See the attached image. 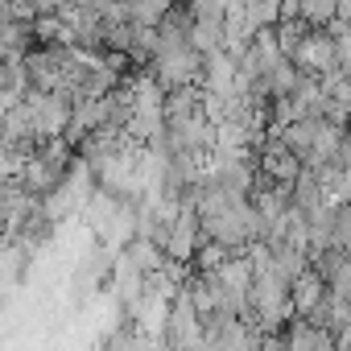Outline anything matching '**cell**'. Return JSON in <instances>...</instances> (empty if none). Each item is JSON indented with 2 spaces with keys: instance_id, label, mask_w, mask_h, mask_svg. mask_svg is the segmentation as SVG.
I'll list each match as a JSON object with an SVG mask.
<instances>
[{
  "instance_id": "cell-1",
  "label": "cell",
  "mask_w": 351,
  "mask_h": 351,
  "mask_svg": "<svg viewBox=\"0 0 351 351\" xmlns=\"http://www.w3.org/2000/svg\"><path fill=\"white\" fill-rule=\"evenodd\" d=\"M75 165V149L66 141H46L38 153H29L21 161V173H17V182L34 195V199H46L54 195L62 182H66V173Z\"/></svg>"
},
{
  "instance_id": "cell-2",
  "label": "cell",
  "mask_w": 351,
  "mask_h": 351,
  "mask_svg": "<svg viewBox=\"0 0 351 351\" xmlns=\"http://www.w3.org/2000/svg\"><path fill=\"white\" fill-rule=\"evenodd\" d=\"M161 91H178V87H199L203 83V54H195L186 42H161L157 38V58L145 66Z\"/></svg>"
},
{
  "instance_id": "cell-3",
  "label": "cell",
  "mask_w": 351,
  "mask_h": 351,
  "mask_svg": "<svg viewBox=\"0 0 351 351\" xmlns=\"http://www.w3.org/2000/svg\"><path fill=\"white\" fill-rule=\"evenodd\" d=\"M223 9L228 5H191V29H186V46L203 58L228 50V34H223Z\"/></svg>"
},
{
  "instance_id": "cell-4",
  "label": "cell",
  "mask_w": 351,
  "mask_h": 351,
  "mask_svg": "<svg viewBox=\"0 0 351 351\" xmlns=\"http://www.w3.org/2000/svg\"><path fill=\"white\" fill-rule=\"evenodd\" d=\"M289 66H293L302 79H326V75L339 71V46H335L322 29H310V34L302 38V46L293 50Z\"/></svg>"
},
{
  "instance_id": "cell-5",
  "label": "cell",
  "mask_w": 351,
  "mask_h": 351,
  "mask_svg": "<svg viewBox=\"0 0 351 351\" xmlns=\"http://www.w3.org/2000/svg\"><path fill=\"white\" fill-rule=\"evenodd\" d=\"M199 244H203L199 215H195L191 207H182V211H178V219L169 223V236H165V261H173V265H186V269H191V261H195Z\"/></svg>"
},
{
  "instance_id": "cell-6",
  "label": "cell",
  "mask_w": 351,
  "mask_h": 351,
  "mask_svg": "<svg viewBox=\"0 0 351 351\" xmlns=\"http://www.w3.org/2000/svg\"><path fill=\"white\" fill-rule=\"evenodd\" d=\"M256 173L265 182H277V186H293L298 178H302V161L277 141V136H269L265 141V149H256Z\"/></svg>"
},
{
  "instance_id": "cell-7",
  "label": "cell",
  "mask_w": 351,
  "mask_h": 351,
  "mask_svg": "<svg viewBox=\"0 0 351 351\" xmlns=\"http://www.w3.org/2000/svg\"><path fill=\"white\" fill-rule=\"evenodd\" d=\"M326 298H330V285H326V277L314 265L298 281H289V310H293V318H310Z\"/></svg>"
},
{
  "instance_id": "cell-8",
  "label": "cell",
  "mask_w": 351,
  "mask_h": 351,
  "mask_svg": "<svg viewBox=\"0 0 351 351\" xmlns=\"http://www.w3.org/2000/svg\"><path fill=\"white\" fill-rule=\"evenodd\" d=\"M232 256H236V252H228L223 244L203 240V244H199V252H195V261H191V273H199V277H215V273H219Z\"/></svg>"
},
{
  "instance_id": "cell-9",
  "label": "cell",
  "mask_w": 351,
  "mask_h": 351,
  "mask_svg": "<svg viewBox=\"0 0 351 351\" xmlns=\"http://www.w3.org/2000/svg\"><path fill=\"white\" fill-rule=\"evenodd\" d=\"M318 339H322V330H314V326H310V322H302V318H293V322L281 330L285 351H314V347H318Z\"/></svg>"
},
{
  "instance_id": "cell-10",
  "label": "cell",
  "mask_w": 351,
  "mask_h": 351,
  "mask_svg": "<svg viewBox=\"0 0 351 351\" xmlns=\"http://www.w3.org/2000/svg\"><path fill=\"white\" fill-rule=\"evenodd\" d=\"M302 21L310 25V29H326L330 21H335V0H302Z\"/></svg>"
},
{
  "instance_id": "cell-11",
  "label": "cell",
  "mask_w": 351,
  "mask_h": 351,
  "mask_svg": "<svg viewBox=\"0 0 351 351\" xmlns=\"http://www.w3.org/2000/svg\"><path fill=\"white\" fill-rule=\"evenodd\" d=\"M335 21L351 25V0H335Z\"/></svg>"
},
{
  "instance_id": "cell-12",
  "label": "cell",
  "mask_w": 351,
  "mask_h": 351,
  "mask_svg": "<svg viewBox=\"0 0 351 351\" xmlns=\"http://www.w3.org/2000/svg\"><path fill=\"white\" fill-rule=\"evenodd\" d=\"M0 236H5V219H0Z\"/></svg>"
}]
</instances>
